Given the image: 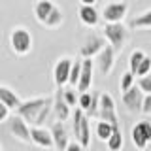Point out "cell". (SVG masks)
I'll list each match as a JSON object with an SVG mask.
<instances>
[{
	"label": "cell",
	"instance_id": "obj_17",
	"mask_svg": "<svg viewBox=\"0 0 151 151\" xmlns=\"http://www.w3.org/2000/svg\"><path fill=\"white\" fill-rule=\"evenodd\" d=\"M78 15H79V21L83 23L85 27L93 28L100 23V13L94 6H87V4H79L78 6Z\"/></svg>",
	"mask_w": 151,
	"mask_h": 151
},
{
	"label": "cell",
	"instance_id": "obj_23",
	"mask_svg": "<svg viewBox=\"0 0 151 151\" xmlns=\"http://www.w3.org/2000/svg\"><path fill=\"white\" fill-rule=\"evenodd\" d=\"M64 23V12H63V8H59L57 6L53 9V13H51L49 17H47V21H45V25L47 28H57V27H60Z\"/></svg>",
	"mask_w": 151,
	"mask_h": 151
},
{
	"label": "cell",
	"instance_id": "obj_6",
	"mask_svg": "<svg viewBox=\"0 0 151 151\" xmlns=\"http://www.w3.org/2000/svg\"><path fill=\"white\" fill-rule=\"evenodd\" d=\"M132 144L138 151H145L151 144V123L149 121H138L130 130Z\"/></svg>",
	"mask_w": 151,
	"mask_h": 151
},
{
	"label": "cell",
	"instance_id": "obj_13",
	"mask_svg": "<svg viewBox=\"0 0 151 151\" xmlns=\"http://www.w3.org/2000/svg\"><path fill=\"white\" fill-rule=\"evenodd\" d=\"M144 98H145V94L134 85L129 93L123 94V104H125V108H127L129 113H140L142 106H144Z\"/></svg>",
	"mask_w": 151,
	"mask_h": 151
},
{
	"label": "cell",
	"instance_id": "obj_34",
	"mask_svg": "<svg viewBox=\"0 0 151 151\" xmlns=\"http://www.w3.org/2000/svg\"><path fill=\"white\" fill-rule=\"evenodd\" d=\"M79 4H87V6H94V0H79Z\"/></svg>",
	"mask_w": 151,
	"mask_h": 151
},
{
	"label": "cell",
	"instance_id": "obj_11",
	"mask_svg": "<svg viewBox=\"0 0 151 151\" xmlns=\"http://www.w3.org/2000/svg\"><path fill=\"white\" fill-rule=\"evenodd\" d=\"M72 108L66 104L64 100V93L63 89H57L55 91V96H53V119L57 123H64L72 117Z\"/></svg>",
	"mask_w": 151,
	"mask_h": 151
},
{
	"label": "cell",
	"instance_id": "obj_18",
	"mask_svg": "<svg viewBox=\"0 0 151 151\" xmlns=\"http://www.w3.org/2000/svg\"><path fill=\"white\" fill-rule=\"evenodd\" d=\"M57 8L55 2H51V0H38L34 2V6H32V12H34V19L38 23H42V25H45L47 17L53 13V9Z\"/></svg>",
	"mask_w": 151,
	"mask_h": 151
},
{
	"label": "cell",
	"instance_id": "obj_9",
	"mask_svg": "<svg viewBox=\"0 0 151 151\" xmlns=\"http://www.w3.org/2000/svg\"><path fill=\"white\" fill-rule=\"evenodd\" d=\"M72 66L74 59L70 57H60L53 66V81L57 85V89H63L66 83H70V74H72Z\"/></svg>",
	"mask_w": 151,
	"mask_h": 151
},
{
	"label": "cell",
	"instance_id": "obj_1",
	"mask_svg": "<svg viewBox=\"0 0 151 151\" xmlns=\"http://www.w3.org/2000/svg\"><path fill=\"white\" fill-rule=\"evenodd\" d=\"M51 100H53V98H49V96H36V98H30V100H23V104L15 110V115H19L21 119H25L27 123H30V125L34 127L38 115H40L42 110H44Z\"/></svg>",
	"mask_w": 151,
	"mask_h": 151
},
{
	"label": "cell",
	"instance_id": "obj_3",
	"mask_svg": "<svg viewBox=\"0 0 151 151\" xmlns=\"http://www.w3.org/2000/svg\"><path fill=\"white\" fill-rule=\"evenodd\" d=\"M9 47L19 57H25L32 51V34L27 27H13L9 32Z\"/></svg>",
	"mask_w": 151,
	"mask_h": 151
},
{
	"label": "cell",
	"instance_id": "obj_7",
	"mask_svg": "<svg viewBox=\"0 0 151 151\" xmlns=\"http://www.w3.org/2000/svg\"><path fill=\"white\" fill-rule=\"evenodd\" d=\"M98 121H106L113 127H121L117 119V108L115 100L110 93H100V111H98Z\"/></svg>",
	"mask_w": 151,
	"mask_h": 151
},
{
	"label": "cell",
	"instance_id": "obj_35",
	"mask_svg": "<svg viewBox=\"0 0 151 151\" xmlns=\"http://www.w3.org/2000/svg\"><path fill=\"white\" fill-rule=\"evenodd\" d=\"M0 151H4V149H2V144H0Z\"/></svg>",
	"mask_w": 151,
	"mask_h": 151
},
{
	"label": "cell",
	"instance_id": "obj_16",
	"mask_svg": "<svg viewBox=\"0 0 151 151\" xmlns=\"http://www.w3.org/2000/svg\"><path fill=\"white\" fill-rule=\"evenodd\" d=\"M51 134H53V142H55V149L57 151H66V147L70 145V134L64 123H53L51 125Z\"/></svg>",
	"mask_w": 151,
	"mask_h": 151
},
{
	"label": "cell",
	"instance_id": "obj_5",
	"mask_svg": "<svg viewBox=\"0 0 151 151\" xmlns=\"http://www.w3.org/2000/svg\"><path fill=\"white\" fill-rule=\"evenodd\" d=\"M108 45L106 38L100 34H89L85 38L83 45L79 47V59H96L98 55L104 51V47Z\"/></svg>",
	"mask_w": 151,
	"mask_h": 151
},
{
	"label": "cell",
	"instance_id": "obj_12",
	"mask_svg": "<svg viewBox=\"0 0 151 151\" xmlns=\"http://www.w3.org/2000/svg\"><path fill=\"white\" fill-rule=\"evenodd\" d=\"M115 49L108 44L106 47H104V51L100 55L96 57V60H94V64H96L98 72H100V76H104V78H108V76L111 74L113 66H115Z\"/></svg>",
	"mask_w": 151,
	"mask_h": 151
},
{
	"label": "cell",
	"instance_id": "obj_19",
	"mask_svg": "<svg viewBox=\"0 0 151 151\" xmlns=\"http://www.w3.org/2000/svg\"><path fill=\"white\" fill-rule=\"evenodd\" d=\"M0 102H2L4 106H8L9 110H17L23 104V100L19 98V94L13 91V89L6 87V85H0Z\"/></svg>",
	"mask_w": 151,
	"mask_h": 151
},
{
	"label": "cell",
	"instance_id": "obj_10",
	"mask_svg": "<svg viewBox=\"0 0 151 151\" xmlns=\"http://www.w3.org/2000/svg\"><path fill=\"white\" fill-rule=\"evenodd\" d=\"M8 129H9V134L17 142H21V144H32V136H30L32 127H28V123L25 119H21L19 115H13L8 121Z\"/></svg>",
	"mask_w": 151,
	"mask_h": 151
},
{
	"label": "cell",
	"instance_id": "obj_8",
	"mask_svg": "<svg viewBox=\"0 0 151 151\" xmlns=\"http://www.w3.org/2000/svg\"><path fill=\"white\" fill-rule=\"evenodd\" d=\"M130 4L129 2H110L106 4L102 9V17L106 21V25H117V23H123V19L129 13Z\"/></svg>",
	"mask_w": 151,
	"mask_h": 151
},
{
	"label": "cell",
	"instance_id": "obj_30",
	"mask_svg": "<svg viewBox=\"0 0 151 151\" xmlns=\"http://www.w3.org/2000/svg\"><path fill=\"white\" fill-rule=\"evenodd\" d=\"M138 89L144 94H151V76H145V78L138 79Z\"/></svg>",
	"mask_w": 151,
	"mask_h": 151
},
{
	"label": "cell",
	"instance_id": "obj_29",
	"mask_svg": "<svg viewBox=\"0 0 151 151\" xmlns=\"http://www.w3.org/2000/svg\"><path fill=\"white\" fill-rule=\"evenodd\" d=\"M136 76H140V78H145V76H151V57L147 55L144 60H142L138 72H136Z\"/></svg>",
	"mask_w": 151,
	"mask_h": 151
},
{
	"label": "cell",
	"instance_id": "obj_4",
	"mask_svg": "<svg viewBox=\"0 0 151 151\" xmlns=\"http://www.w3.org/2000/svg\"><path fill=\"white\" fill-rule=\"evenodd\" d=\"M102 36L106 38V42L115 49V53H121L123 47L127 45V42H129V38H130V32L123 23H117V25H106L104 27Z\"/></svg>",
	"mask_w": 151,
	"mask_h": 151
},
{
	"label": "cell",
	"instance_id": "obj_15",
	"mask_svg": "<svg viewBox=\"0 0 151 151\" xmlns=\"http://www.w3.org/2000/svg\"><path fill=\"white\" fill-rule=\"evenodd\" d=\"M93 72H94V60L93 59H83L81 78H79V83H78V87H76V91H79V94L91 91V87H93Z\"/></svg>",
	"mask_w": 151,
	"mask_h": 151
},
{
	"label": "cell",
	"instance_id": "obj_22",
	"mask_svg": "<svg viewBox=\"0 0 151 151\" xmlns=\"http://www.w3.org/2000/svg\"><path fill=\"white\" fill-rule=\"evenodd\" d=\"M130 27L136 28V30H142V28H151V8L145 9V12H142L140 15H136L134 19H132Z\"/></svg>",
	"mask_w": 151,
	"mask_h": 151
},
{
	"label": "cell",
	"instance_id": "obj_33",
	"mask_svg": "<svg viewBox=\"0 0 151 151\" xmlns=\"http://www.w3.org/2000/svg\"><path fill=\"white\" fill-rule=\"evenodd\" d=\"M66 151H87V149H85L83 147V145L81 144H79V142H70V145H68V147H66Z\"/></svg>",
	"mask_w": 151,
	"mask_h": 151
},
{
	"label": "cell",
	"instance_id": "obj_21",
	"mask_svg": "<svg viewBox=\"0 0 151 151\" xmlns=\"http://www.w3.org/2000/svg\"><path fill=\"white\" fill-rule=\"evenodd\" d=\"M108 151H123V145H125V138H123V130L121 127H115L111 138L108 140Z\"/></svg>",
	"mask_w": 151,
	"mask_h": 151
},
{
	"label": "cell",
	"instance_id": "obj_31",
	"mask_svg": "<svg viewBox=\"0 0 151 151\" xmlns=\"http://www.w3.org/2000/svg\"><path fill=\"white\" fill-rule=\"evenodd\" d=\"M9 108L8 106H4L2 102H0V123H6V121H9L12 119V117H9Z\"/></svg>",
	"mask_w": 151,
	"mask_h": 151
},
{
	"label": "cell",
	"instance_id": "obj_32",
	"mask_svg": "<svg viewBox=\"0 0 151 151\" xmlns=\"http://www.w3.org/2000/svg\"><path fill=\"white\" fill-rule=\"evenodd\" d=\"M142 113H145V115H151V94H145L144 106H142Z\"/></svg>",
	"mask_w": 151,
	"mask_h": 151
},
{
	"label": "cell",
	"instance_id": "obj_28",
	"mask_svg": "<svg viewBox=\"0 0 151 151\" xmlns=\"http://www.w3.org/2000/svg\"><path fill=\"white\" fill-rule=\"evenodd\" d=\"M63 93H64L66 104L76 110V104H78V100H79V96H76V89H72V87H70V89H63Z\"/></svg>",
	"mask_w": 151,
	"mask_h": 151
},
{
	"label": "cell",
	"instance_id": "obj_14",
	"mask_svg": "<svg viewBox=\"0 0 151 151\" xmlns=\"http://www.w3.org/2000/svg\"><path fill=\"white\" fill-rule=\"evenodd\" d=\"M30 136H32V144L38 145V147H44V149H53L55 147L53 134H51V130L45 129V127H32Z\"/></svg>",
	"mask_w": 151,
	"mask_h": 151
},
{
	"label": "cell",
	"instance_id": "obj_26",
	"mask_svg": "<svg viewBox=\"0 0 151 151\" xmlns=\"http://www.w3.org/2000/svg\"><path fill=\"white\" fill-rule=\"evenodd\" d=\"M132 87H134V74H132L130 70H127V72H123V74H121L119 89H121V93L125 94V93H129Z\"/></svg>",
	"mask_w": 151,
	"mask_h": 151
},
{
	"label": "cell",
	"instance_id": "obj_20",
	"mask_svg": "<svg viewBox=\"0 0 151 151\" xmlns=\"http://www.w3.org/2000/svg\"><path fill=\"white\" fill-rule=\"evenodd\" d=\"M113 130H115V127L110 125V123L106 121H96V125H94V134H96V138L104 142V144H108V140L111 138Z\"/></svg>",
	"mask_w": 151,
	"mask_h": 151
},
{
	"label": "cell",
	"instance_id": "obj_27",
	"mask_svg": "<svg viewBox=\"0 0 151 151\" xmlns=\"http://www.w3.org/2000/svg\"><path fill=\"white\" fill-rule=\"evenodd\" d=\"M93 98H94V94H93V93H83V94H79L78 108L87 113L89 110H91V106H93Z\"/></svg>",
	"mask_w": 151,
	"mask_h": 151
},
{
	"label": "cell",
	"instance_id": "obj_24",
	"mask_svg": "<svg viewBox=\"0 0 151 151\" xmlns=\"http://www.w3.org/2000/svg\"><path fill=\"white\" fill-rule=\"evenodd\" d=\"M145 57H147V55H145L142 49H134L130 53V57H129V70L134 76H136V72H138V68H140V64H142V60H144Z\"/></svg>",
	"mask_w": 151,
	"mask_h": 151
},
{
	"label": "cell",
	"instance_id": "obj_25",
	"mask_svg": "<svg viewBox=\"0 0 151 151\" xmlns=\"http://www.w3.org/2000/svg\"><path fill=\"white\" fill-rule=\"evenodd\" d=\"M81 68H83V59H76L74 66H72V74H70V87L76 89L79 83V78H81Z\"/></svg>",
	"mask_w": 151,
	"mask_h": 151
},
{
	"label": "cell",
	"instance_id": "obj_2",
	"mask_svg": "<svg viewBox=\"0 0 151 151\" xmlns=\"http://www.w3.org/2000/svg\"><path fill=\"white\" fill-rule=\"evenodd\" d=\"M72 132L76 136V142H79L85 149L91 145V119L79 108H76L72 113Z\"/></svg>",
	"mask_w": 151,
	"mask_h": 151
}]
</instances>
